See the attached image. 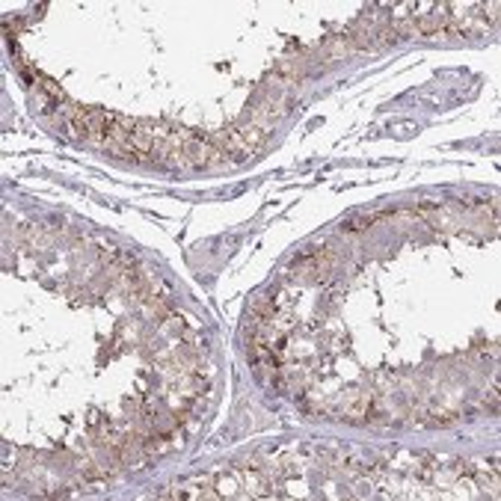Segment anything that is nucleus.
<instances>
[{
    "mask_svg": "<svg viewBox=\"0 0 501 501\" xmlns=\"http://www.w3.org/2000/svg\"><path fill=\"white\" fill-rule=\"evenodd\" d=\"M448 18H451V6L442 3V6H433L427 15L418 18V36H436L448 27Z\"/></svg>",
    "mask_w": 501,
    "mask_h": 501,
    "instance_id": "1",
    "label": "nucleus"
},
{
    "mask_svg": "<svg viewBox=\"0 0 501 501\" xmlns=\"http://www.w3.org/2000/svg\"><path fill=\"white\" fill-rule=\"evenodd\" d=\"M39 83H42V89H45L47 95H53V98H59V101H62V89H59L53 80H47V77H42V74H39Z\"/></svg>",
    "mask_w": 501,
    "mask_h": 501,
    "instance_id": "2",
    "label": "nucleus"
},
{
    "mask_svg": "<svg viewBox=\"0 0 501 501\" xmlns=\"http://www.w3.org/2000/svg\"><path fill=\"white\" fill-rule=\"evenodd\" d=\"M481 9L487 12L484 18H487V21H493V27H496V24H499V3H487V6H481Z\"/></svg>",
    "mask_w": 501,
    "mask_h": 501,
    "instance_id": "3",
    "label": "nucleus"
}]
</instances>
